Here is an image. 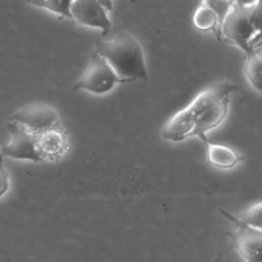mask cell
Wrapping results in <instances>:
<instances>
[{"instance_id": "cell-14", "label": "cell", "mask_w": 262, "mask_h": 262, "mask_svg": "<svg viewBox=\"0 0 262 262\" xmlns=\"http://www.w3.org/2000/svg\"><path fill=\"white\" fill-rule=\"evenodd\" d=\"M235 217L237 219L240 223L247 224V226L252 227L254 229H262V206L261 202L254 203L253 206H250L249 209H247L245 211L240 212V214L235 215Z\"/></svg>"}, {"instance_id": "cell-2", "label": "cell", "mask_w": 262, "mask_h": 262, "mask_svg": "<svg viewBox=\"0 0 262 262\" xmlns=\"http://www.w3.org/2000/svg\"><path fill=\"white\" fill-rule=\"evenodd\" d=\"M96 53L109 63L125 83L148 80L143 48L130 33L122 32L109 41H98Z\"/></svg>"}, {"instance_id": "cell-13", "label": "cell", "mask_w": 262, "mask_h": 262, "mask_svg": "<svg viewBox=\"0 0 262 262\" xmlns=\"http://www.w3.org/2000/svg\"><path fill=\"white\" fill-rule=\"evenodd\" d=\"M25 2L30 6L45 9L59 17L71 18L70 7L74 0H25Z\"/></svg>"}, {"instance_id": "cell-9", "label": "cell", "mask_w": 262, "mask_h": 262, "mask_svg": "<svg viewBox=\"0 0 262 262\" xmlns=\"http://www.w3.org/2000/svg\"><path fill=\"white\" fill-rule=\"evenodd\" d=\"M42 163H59L71 151L69 133L64 127H58L37 134Z\"/></svg>"}, {"instance_id": "cell-18", "label": "cell", "mask_w": 262, "mask_h": 262, "mask_svg": "<svg viewBox=\"0 0 262 262\" xmlns=\"http://www.w3.org/2000/svg\"><path fill=\"white\" fill-rule=\"evenodd\" d=\"M98 2L104 6V8L106 9L107 12L113 11V0H98Z\"/></svg>"}, {"instance_id": "cell-6", "label": "cell", "mask_w": 262, "mask_h": 262, "mask_svg": "<svg viewBox=\"0 0 262 262\" xmlns=\"http://www.w3.org/2000/svg\"><path fill=\"white\" fill-rule=\"evenodd\" d=\"M9 121L24 126L33 134H42L45 131L62 127L60 117L53 106L46 104H32L16 112Z\"/></svg>"}, {"instance_id": "cell-3", "label": "cell", "mask_w": 262, "mask_h": 262, "mask_svg": "<svg viewBox=\"0 0 262 262\" xmlns=\"http://www.w3.org/2000/svg\"><path fill=\"white\" fill-rule=\"evenodd\" d=\"M221 41L235 45L245 57L261 51V3L233 6L221 27Z\"/></svg>"}, {"instance_id": "cell-19", "label": "cell", "mask_w": 262, "mask_h": 262, "mask_svg": "<svg viewBox=\"0 0 262 262\" xmlns=\"http://www.w3.org/2000/svg\"><path fill=\"white\" fill-rule=\"evenodd\" d=\"M131 3H135V2H137V0H130Z\"/></svg>"}, {"instance_id": "cell-17", "label": "cell", "mask_w": 262, "mask_h": 262, "mask_svg": "<svg viewBox=\"0 0 262 262\" xmlns=\"http://www.w3.org/2000/svg\"><path fill=\"white\" fill-rule=\"evenodd\" d=\"M232 2L237 7H250L257 3H261V0H232Z\"/></svg>"}, {"instance_id": "cell-1", "label": "cell", "mask_w": 262, "mask_h": 262, "mask_svg": "<svg viewBox=\"0 0 262 262\" xmlns=\"http://www.w3.org/2000/svg\"><path fill=\"white\" fill-rule=\"evenodd\" d=\"M238 86L228 81H221L200 92L190 104L173 114L161 128L163 139L180 143L189 138L205 140L207 133L219 127L229 112L231 96Z\"/></svg>"}, {"instance_id": "cell-15", "label": "cell", "mask_w": 262, "mask_h": 262, "mask_svg": "<svg viewBox=\"0 0 262 262\" xmlns=\"http://www.w3.org/2000/svg\"><path fill=\"white\" fill-rule=\"evenodd\" d=\"M203 6H206L207 8H210L212 12H215V15L219 18V23H221V27L223 24L224 18L227 17V15L229 13V11L232 9V7L235 6L232 0H202Z\"/></svg>"}, {"instance_id": "cell-5", "label": "cell", "mask_w": 262, "mask_h": 262, "mask_svg": "<svg viewBox=\"0 0 262 262\" xmlns=\"http://www.w3.org/2000/svg\"><path fill=\"white\" fill-rule=\"evenodd\" d=\"M7 126L11 133V140L7 146L0 149V154L4 158L13 159V160L42 163L37 134H33L32 131L27 130L24 126L12 122V121H9Z\"/></svg>"}, {"instance_id": "cell-8", "label": "cell", "mask_w": 262, "mask_h": 262, "mask_svg": "<svg viewBox=\"0 0 262 262\" xmlns=\"http://www.w3.org/2000/svg\"><path fill=\"white\" fill-rule=\"evenodd\" d=\"M71 18L84 27L100 29L106 36L112 29V21L107 11L98 0H74L70 7Z\"/></svg>"}, {"instance_id": "cell-7", "label": "cell", "mask_w": 262, "mask_h": 262, "mask_svg": "<svg viewBox=\"0 0 262 262\" xmlns=\"http://www.w3.org/2000/svg\"><path fill=\"white\" fill-rule=\"evenodd\" d=\"M222 214L232 222L236 227L233 237L235 248L244 262H262V232L259 229L243 224L235 217V215L221 210Z\"/></svg>"}, {"instance_id": "cell-11", "label": "cell", "mask_w": 262, "mask_h": 262, "mask_svg": "<svg viewBox=\"0 0 262 262\" xmlns=\"http://www.w3.org/2000/svg\"><path fill=\"white\" fill-rule=\"evenodd\" d=\"M193 24L198 30L202 32H212L217 41H221V23L219 18L203 4H200L193 15Z\"/></svg>"}, {"instance_id": "cell-10", "label": "cell", "mask_w": 262, "mask_h": 262, "mask_svg": "<svg viewBox=\"0 0 262 262\" xmlns=\"http://www.w3.org/2000/svg\"><path fill=\"white\" fill-rule=\"evenodd\" d=\"M202 142L207 151V160L212 167L219 169H232L244 160V156L231 147L214 143L209 138H206Z\"/></svg>"}, {"instance_id": "cell-16", "label": "cell", "mask_w": 262, "mask_h": 262, "mask_svg": "<svg viewBox=\"0 0 262 262\" xmlns=\"http://www.w3.org/2000/svg\"><path fill=\"white\" fill-rule=\"evenodd\" d=\"M4 156L0 154V198L6 195L9 190V174L3 164Z\"/></svg>"}, {"instance_id": "cell-4", "label": "cell", "mask_w": 262, "mask_h": 262, "mask_svg": "<svg viewBox=\"0 0 262 262\" xmlns=\"http://www.w3.org/2000/svg\"><path fill=\"white\" fill-rule=\"evenodd\" d=\"M117 84H125V80L119 78L104 58L95 53L90 66L75 84L74 90L101 96L112 92Z\"/></svg>"}, {"instance_id": "cell-12", "label": "cell", "mask_w": 262, "mask_h": 262, "mask_svg": "<svg viewBox=\"0 0 262 262\" xmlns=\"http://www.w3.org/2000/svg\"><path fill=\"white\" fill-rule=\"evenodd\" d=\"M244 75L248 83L252 85L256 92L261 93L262 91V55L261 51L250 54L245 57Z\"/></svg>"}]
</instances>
